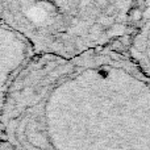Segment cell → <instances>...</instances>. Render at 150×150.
I'll list each match as a JSON object with an SVG mask.
<instances>
[{
	"label": "cell",
	"mask_w": 150,
	"mask_h": 150,
	"mask_svg": "<svg viewBox=\"0 0 150 150\" xmlns=\"http://www.w3.org/2000/svg\"><path fill=\"white\" fill-rule=\"evenodd\" d=\"M142 16H144V13H141L140 9H134V11H133V17H132V20H140Z\"/></svg>",
	"instance_id": "cell-1"
},
{
	"label": "cell",
	"mask_w": 150,
	"mask_h": 150,
	"mask_svg": "<svg viewBox=\"0 0 150 150\" xmlns=\"http://www.w3.org/2000/svg\"><path fill=\"white\" fill-rule=\"evenodd\" d=\"M144 16H145V17H150V7L144 12Z\"/></svg>",
	"instance_id": "cell-2"
}]
</instances>
